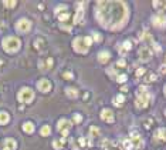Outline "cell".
<instances>
[{
    "label": "cell",
    "instance_id": "1",
    "mask_svg": "<svg viewBox=\"0 0 166 150\" xmlns=\"http://www.w3.org/2000/svg\"><path fill=\"white\" fill-rule=\"evenodd\" d=\"M97 17L104 27L118 29L128 20V9L123 2H98Z\"/></svg>",
    "mask_w": 166,
    "mask_h": 150
},
{
    "label": "cell",
    "instance_id": "2",
    "mask_svg": "<svg viewBox=\"0 0 166 150\" xmlns=\"http://www.w3.org/2000/svg\"><path fill=\"white\" fill-rule=\"evenodd\" d=\"M20 44H22V42L18 40L17 37H14V36L4 37L3 42H2V46H3L4 52H7V53H14V52H17V50L20 49Z\"/></svg>",
    "mask_w": 166,
    "mask_h": 150
},
{
    "label": "cell",
    "instance_id": "3",
    "mask_svg": "<svg viewBox=\"0 0 166 150\" xmlns=\"http://www.w3.org/2000/svg\"><path fill=\"white\" fill-rule=\"evenodd\" d=\"M151 100V94L148 93V89L145 86H141L138 89V99H136V107L138 109H143V107L148 106Z\"/></svg>",
    "mask_w": 166,
    "mask_h": 150
},
{
    "label": "cell",
    "instance_id": "4",
    "mask_svg": "<svg viewBox=\"0 0 166 150\" xmlns=\"http://www.w3.org/2000/svg\"><path fill=\"white\" fill-rule=\"evenodd\" d=\"M17 99H18V102H22V103H31L34 99V92L28 87H23L22 90L18 92Z\"/></svg>",
    "mask_w": 166,
    "mask_h": 150
},
{
    "label": "cell",
    "instance_id": "5",
    "mask_svg": "<svg viewBox=\"0 0 166 150\" xmlns=\"http://www.w3.org/2000/svg\"><path fill=\"white\" fill-rule=\"evenodd\" d=\"M73 49L75 50V52H78V53H87L88 52L89 47L87 46L85 43V39L84 37H77V39H74L73 40Z\"/></svg>",
    "mask_w": 166,
    "mask_h": 150
},
{
    "label": "cell",
    "instance_id": "6",
    "mask_svg": "<svg viewBox=\"0 0 166 150\" xmlns=\"http://www.w3.org/2000/svg\"><path fill=\"white\" fill-rule=\"evenodd\" d=\"M16 29H17L18 33H27L31 29V22L27 19H20L16 23Z\"/></svg>",
    "mask_w": 166,
    "mask_h": 150
},
{
    "label": "cell",
    "instance_id": "7",
    "mask_svg": "<svg viewBox=\"0 0 166 150\" xmlns=\"http://www.w3.org/2000/svg\"><path fill=\"white\" fill-rule=\"evenodd\" d=\"M70 129H71V123L68 122V120H65V119H61V120H58V125H57V130L61 133L63 136H67L68 133H70Z\"/></svg>",
    "mask_w": 166,
    "mask_h": 150
},
{
    "label": "cell",
    "instance_id": "8",
    "mask_svg": "<svg viewBox=\"0 0 166 150\" xmlns=\"http://www.w3.org/2000/svg\"><path fill=\"white\" fill-rule=\"evenodd\" d=\"M37 89L43 93H47V92L51 90V81L47 80V79H41L38 83H37Z\"/></svg>",
    "mask_w": 166,
    "mask_h": 150
},
{
    "label": "cell",
    "instance_id": "9",
    "mask_svg": "<svg viewBox=\"0 0 166 150\" xmlns=\"http://www.w3.org/2000/svg\"><path fill=\"white\" fill-rule=\"evenodd\" d=\"M129 140L132 142V146H133V149H139V147L143 144V140H142V137L139 136V133L138 131H133L132 135H131V139Z\"/></svg>",
    "mask_w": 166,
    "mask_h": 150
},
{
    "label": "cell",
    "instance_id": "10",
    "mask_svg": "<svg viewBox=\"0 0 166 150\" xmlns=\"http://www.w3.org/2000/svg\"><path fill=\"white\" fill-rule=\"evenodd\" d=\"M101 119L104 120V122H107V123H114V113L111 112L109 109H104L101 112Z\"/></svg>",
    "mask_w": 166,
    "mask_h": 150
},
{
    "label": "cell",
    "instance_id": "11",
    "mask_svg": "<svg viewBox=\"0 0 166 150\" xmlns=\"http://www.w3.org/2000/svg\"><path fill=\"white\" fill-rule=\"evenodd\" d=\"M152 23L156 27H163V26H166V17L163 14H156L152 17Z\"/></svg>",
    "mask_w": 166,
    "mask_h": 150
},
{
    "label": "cell",
    "instance_id": "12",
    "mask_svg": "<svg viewBox=\"0 0 166 150\" xmlns=\"http://www.w3.org/2000/svg\"><path fill=\"white\" fill-rule=\"evenodd\" d=\"M139 57H141V60H143V62L151 60V57H152L151 49H149V47H142V49L139 50Z\"/></svg>",
    "mask_w": 166,
    "mask_h": 150
},
{
    "label": "cell",
    "instance_id": "13",
    "mask_svg": "<svg viewBox=\"0 0 166 150\" xmlns=\"http://www.w3.org/2000/svg\"><path fill=\"white\" fill-rule=\"evenodd\" d=\"M17 143H16L14 139H6L3 143V150H16Z\"/></svg>",
    "mask_w": 166,
    "mask_h": 150
},
{
    "label": "cell",
    "instance_id": "14",
    "mask_svg": "<svg viewBox=\"0 0 166 150\" xmlns=\"http://www.w3.org/2000/svg\"><path fill=\"white\" fill-rule=\"evenodd\" d=\"M38 66H40V69H43V70L50 69L53 66V59L51 57H47L46 60H40V62H38Z\"/></svg>",
    "mask_w": 166,
    "mask_h": 150
},
{
    "label": "cell",
    "instance_id": "15",
    "mask_svg": "<svg viewBox=\"0 0 166 150\" xmlns=\"http://www.w3.org/2000/svg\"><path fill=\"white\" fill-rule=\"evenodd\" d=\"M65 144V137H61V139H55V140H53V147L57 150L63 149Z\"/></svg>",
    "mask_w": 166,
    "mask_h": 150
},
{
    "label": "cell",
    "instance_id": "16",
    "mask_svg": "<svg viewBox=\"0 0 166 150\" xmlns=\"http://www.w3.org/2000/svg\"><path fill=\"white\" fill-rule=\"evenodd\" d=\"M155 139H158V140H166V129H158L155 131Z\"/></svg>",
    "mask_w": 166,
    "mask_h": 150
},
{
    "label": "cell",
    "instance_id": "17",
    "mask_svg": "<svg viewBox=\"0 0 166 150\" xmlns=\"http://www.w3.org/2000/svg\"><path fill=\"white\" fill-rule=\"evenodd\" d=\"M109 57H111V54L108 53V52H99L98 53V62H101V63H107L108 60H109Z\"/></svg>",
    "mask_w": 166,
    "mask_h": 150
},
{
    "label": "cell",
    "instance_id": "18",
    "mask_svg": "<svg viewBox=\"0 0 166 150\" xmlns=\"http://www.w3.org/2000/svg\"><path fill=\"white\" fill-rule=\"evenodd\" d=\"M65 94H67L70 99H75V97H78V90L74 87H67L65 89Z\"/></svg>",
    "mask_w": 166,
    "mask_h": 150
},
{
    "label": "cell",
    "instance_id": "19",
    "mask_svg": "<svg viewBox=\"0 0 166 150\" xmlns=\"http://www.w3.org/2000/svg\"><path fill=\"white\" fill-rule=\"evenodd\" d=\"M23 131H26V133H28V135H31V133L34 131V125L31 122L23 123Z\"/></svg>",
    "mask_w": 166,
    "mask_h": 150
},
{
    "label": "cell",
    "instance_id": "20",
    "mask_svg": "<svg viewBox=\"0 0 166 150\" xmlns=\"http://www.w3.org/2000/svg\"><path fill=\"white\" fill-rule=\"evenodd\" d=\"M10 120V116L7 112H0V125H7Z\"/></svg>",
    "mask_w": 166,
    "mask_h": 150
},
{
    "label": "cell",
    "instance_id": "21",
    "mask_svg": "<svg viewBox=\"0 0 166 150\" xmlns=\"http://www.w3.org/2000/svg\"><path fill=\"white\" fill-rule=\"evenodd\" d=\"M131 47H132V43H131V42H125V43H123L122 46H121L118 50H119V53H122V54H123L125 52H128V50L131 49Z\"/></svg>",
    "mask_w": 166,
    "mask_h": 150
},
{
    "label": "cell",
    "instance_id": "22",
    "mask_svg": "<svg viewBox=\"0 0 166 150\" xmlns=\"http://www.w3.org/2000/svg\"><path fill=\"white\" fill-rule=\"evenodd\" d=\"M123 102H125V97H123L122 94H118V96L114 99V104H115V106H122Z\"/></svg>",
    "mask_w": 166,
    "mask_h": 150
},
{
    "label": "cell",
    "instance_id": "23",
    "mask_svg": "<svg viewBox=\"0 0 166 150\" xmlns=\"http://www.w3.org/2000/svg\"><path fill=\"white\" fill-rule=\"evenodd\" d=\"M83 16H84V10L83 9H78L77 10V14L74 16V22L75 23H80L83 20Z\"/></svg>",
    "mask_w": 166,
    "mask_h": 150
},
{
    "label": "cell",
    "instance_id": "24",
    "mask_svg": "<svg viewBox=\"0 0 166 150\" xmlns=\"http://www.w3.org/2000/svg\"><path fill=\"white\" fill-rule=\"evenodd\" d=\"M50 133H51V129H50V126L44 125L43 127L40 129V135H41V136H48Z\"/></svg>",
    "mask_w": 166,
    "mask_h": 150
},
{
    "label": "cell",
    "instance_id": "25",
    "mask_svg": "<svg viewBox=\"0 0 166 150\" xmlns=\"http://www.w3.org/2000/svg\"><path fill=\"white\" fill-rule=\"evenodd\" d=\"M122 146L125 147L126 150H135L132 146V142L129 140V139H125V140H122Z\"/></svg>",
    "mask_w": 166,
    "mask_h": 150
},
{
    "label": "cell",
    "instance_id": "26",
    "mask_svg": "<svg viewBox=\"0 0 166 150\" xmlns=\"http://www.w3.org/2000/svg\"><path fill=\"white\" fill-rule=\"evenodd\" d=\"M57 16H58V20H60V22H67V20L70 19V13H68V12L60 13V14H57Z\"/></svg>",
    "mask_w": 166,
    "mask_h": 150
},
{
    "label": "cell",
    "instance_id": "27",
    "mask_svg": "<svg viewBox=\"0 0 166 150\" xmlns=\"http://www.w3.org/2000/svg\"><path fill=\"white\" fill-rule=\"evenodd\" d=\"M152 6L155 7V9H165L166 7V2H153V3H152Z\"/></svg>",
    "mask_w": 166,
    "mask_h": 150
},
{
    "label": "cell",
    "instance_id": "28",
    "mask_svg": "<svg viewBox=\"0 0 166 150\" xmlns=\"http://www.w3.org/2000/svg\"><path fill=\"white\" fill-rule=\"evenodd\" d=\"M98 135H99V130L97 127H94V126H92V127L89 129V136H91V137H97Z\"/></svg>",
    "mask_w": 166,
    "mask_h": 150
},
{
    "label": "cell",
    "instance_id": "29",
    "mask_svg": "<svg viewBox=\"0 0 166 150\" xmlns=\"http://www.w3.org/2000/svg\"><path fill=\"white\" fill-rule=\"evenodd\" d=\"M117 81H118V83H125V81H126V75H118L117 76Z\"/></svg>",
    "mask_w": 166,
    "mask_h": 150
},
{
    "label": "cell",
    "instance_id": "30",
    "mask_svg": "<svg viewBox=\"0 0 166 150\" xmlns=\"http://www.w3.org/2000/svg\"><path fill=\"white\" fill-rule=\"evenodd\" d=\"M73 120H74V123H81V120H83V117H81V114H78V113H75V114H74V117H73Z\"/></svg>",
    "mask_w": 166,
    "mask_h": 150
},
{
    "label": "cell",
    "instance_id": "31",
    "mask_svg": "<svg viewBox=\"0 0 166 150\" xmlns=\"http://www.w3.org/2000/svg\"><path fill=\"white\" fill-rule=\"evenodd\" d=\"M63 77L67 79V80H71L74 76H73V73H71V72H64V73H63Z\"/></svg>",
    "mask_w": 166,
    "mask_h": 150
},
{
    "label": "cell",
    "instance_id": "32",
    "mask_svg": "<svg viewBox=\"0 0 166 150\" xmlns=\"http://www.w3.org/2000/svg\"><path fill=\"white\" fill-rule=\"evenodd\" d=\"M125 66H126V62L123 59H119L117 62V67H125Z\"/></svg>",
    "mask_w": 166,
    "mask_h": 150
},
{
    "label": "cell",
    "instance_id": "33",
    "mask_svg": "<svg viewBox=\"0 0 166 150\" xmlns=\"http://www.w3.org/2000/svg\"><path fill=\"white\" fill-rule=\"evenodd\" d=\"M16 2H3V6H6V7H14L16 6Z\"/></svg>",
    "mask_w": 166,
    "mask_h": 150
},
{
    "label": "cell",
    "instance_id": "34",
    "mask_svg": "<svg viewBox=\"0 0 166 150\" xmlns=\"http://www.w3.org/2000/svg\"><path fill=\"white\" fill-rule=\"evenodd\" d=\"M84 39H85V43H87V46H91V44H92V39L91 37H89V36H87V37H84Z\"/></svg>",
    "mask_w": 166,
    "mask_h": 150
},
{
    "label": "cell",
    "instance_id": "35",
    "mask_svg": "<svg viewBox=\"0 0 166 150\" xmlns=\"http://www.w3.org/2000/svg\"><path fill=\"white\" fill-rule=\"evenodd\" d=\"M142 75H145V69H143V67H141V69L136 70V76H138V77H139V76H142Z\"/></svg>",
    "mask_w": 166,
    "mask_h": 150
},
{
    "label": "cell",
    "instance_id": "36",
    "mask_svg": "<svg viewBox=\"0 0 166 150\" xmlns=\"http://www.w3.org/2000/svg\"><path fill=\"white\" fill-rule=\"evenodd\" d=\"M156 75H151V76H149V77H148V81H155V80H156Z\"/></svg>",
    "mask_w": 166,
    "mask_h": 150
},
{
    "label": "cell",
    "instance_id": "37",
    "mask_svg": "<svg viewBox=\"0 0 166 150\" xmlns=\"http://www.w3.org/2000/svg\"><path fill=\"white\" fill-rule=\"evenodd\" d=\"M94 40H95V42H99V40H101V36H99L98 33H94Z\"/></svg>",
    "mask_w": 166,
    "mask_h": 150
},
{
    "label": "cell",
    "instance_id": "38",
    "mask_svg": "<svg viewBox=\"0 0 166 150\" xmlns=\"http://www.w3.org/2000/svg\"><path fill=\"white\" fill-rule=\"evenodd\" d=\"M160 73H162V75H165V73H166V64L160 66Z\"/></svg>",
    "mask_w": 166,
    "mask_h": 150
},
{
    "label": "cell",
    "instance_id": "39",
    "mask_svg": "<svg viewBox=\"0 0 166 150\" xmlns=\"http://www.w3.org/2000/svg\"><path fill=\"white\" fill-rule=\"evenodd\" d=\"M165 94H166V86H165Z\"/></svg>",
    "mask_w": 166,
    "mask_h": 150
},
{
    "label": "cell",
    "instance_id": "40",
    "mask_svg": "<svg viewBox=\"0 0 166 150\" xmlns=\"http://www.w3.org/2000/svg\"><path fill=\"white\" fill-rule=\"evenodd\" d=\"M165 114H166V110H165Z\"/></svg>",
    "mask_w": 166,
    "mask_h": 150
}]
</instances>
